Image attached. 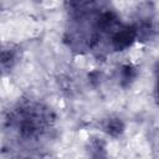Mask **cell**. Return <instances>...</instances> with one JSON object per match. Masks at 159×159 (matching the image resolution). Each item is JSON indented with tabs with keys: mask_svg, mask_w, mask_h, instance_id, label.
Returning a JSON list of instances; mask_svg holds the SVG:
<instances>
[{
	"mask_svg": "<svg viewBox=\"0 0 159 159\" xmlns=\"http://www.w3.org/2000/svg\"><path fill=\"white\" fill-rule=\"evenodd\" d=\"M14 117L19 134L24 138H34L39 135L48 122L47 112L41 109L39 106L22 107Z\"/></svg>",
	"mask_w": 159,
	"mask_h": 159,
	"instance_id": "1",
	"label": "cell"
},
{
	"mask_svg": "<svg viewBox=\"0 0 159 159\" xmlns=\"http://www.w3.org/2000/svg\"><path fill=\"white\" fill-rule=\"evenodd\" d=\"M135 40H137L135 26L127 25V26H122L120 29L113 32L111 42H112V47L116 51H123L128 48Z\"/></svg>",
	"mask_w": 159,
	"mask_h": 159,
	"instance_id": "2",
	"label": "cell"
},
{
	"mask_svg": "<svg viewBox=\"0 0 159 159\" xmlns=\"http://www.w3.org/2000/svg\"><path fill=\"white\" fill-rule=\"evenodd\" d=\"M102 128L107 134L112 137H119L124 130V123L118 117H109L103 120Z\"/></svg>",
	"mask_w": 159,
	"mask_h": 159,
	"instance_id": "3",
	"label": "cell"
},
{
	"mask_svg": "<svg viewBox=\"0 0 159 159\" xmlns=\"http://www.w3.org/2000/svg\"><path fill=\"white\" fill-rule=\"evenodd\" d=\"M15 53L12 50L1 48L0 50V72L10 70L15 63Z\"/></svg>",
	"mask_w": 159,
	"mask_h": 159,
	"instance_id": "4",
	"label": "cell"
},
{
	"mask_svg": "<svg viewBox=\"0 0 159 159\" xmlns=\"http://www.w3.org/2000/svg\"><path fill=\"white\" fill-rule=\"evenodd\" d=\"M89 153L92 159H108L107 158V152H106V145L102 140L94 139L89 144Z\"/></svg>",
	"mask_w": 159,
	"mask_h": 159,
	"instance_id": "5",
	"label": "cell"
},
{
	"mask_svg": "<svg viewBox=\"0 0 159 159\" xmlns=\"http://www.w3.org/2000/svg\"><path fill=\"white\" fill-rule=\"evenodd\" d=\"M137 71L132 65H123L120 67V83L122 86H128L135 78Z\"/></svg>",
	"mask_w": 159,
	"mask_h": 159,
	"instance_id": "6",
	"label": "cell"
}]
</instances>
